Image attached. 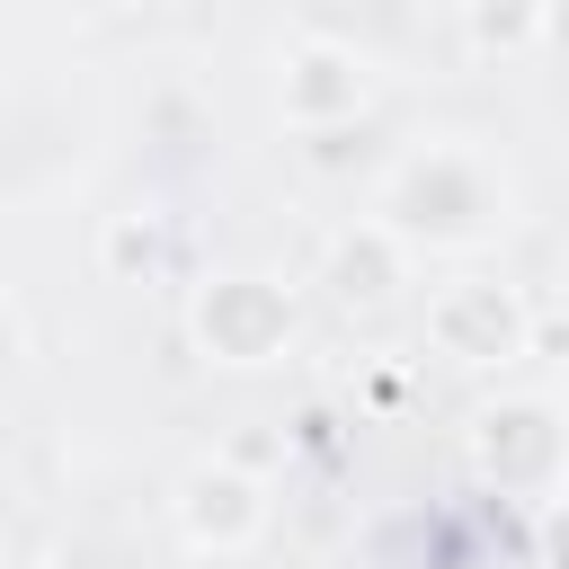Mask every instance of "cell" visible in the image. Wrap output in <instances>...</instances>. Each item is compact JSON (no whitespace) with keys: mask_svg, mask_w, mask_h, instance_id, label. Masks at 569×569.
<instances>
[{"mask_svg":"<svg viewBox=\"0 0 569 569\" xmlns=\"http://www.w3.org/2000/svg\"><path fill=\"white\" fill-rule=\"evenodd\" d=\"M427 347L462 373H498V365L533 356V302L498 276H445L427 293Z\"/></svg>","mask_w":569,"mask_h":569,"instance_id":"2","label":"cell"},{"mask_svg":"<svg viewBox=\"0 0 569 569\" xmlns=\"http://www.w3.org/2000/svg\"><path fill=\"white\" fill-rule=\"evenodd\" d=\"M178 533L196 542V551H249L258 533H267V516H276V498H267V480H249L240 462H187V480H178Z\"/></svg>","mask_w":569,"mask_h":569,"instance_id":"6","label":"cell"},{"mask_svg":"<svg viewBox=\"0 0 569 569\" xmlns=\"http://www.w3.org/2000/svg\"><path fill=\"white\" fill-rule=\"evenodd\" d=\"M409 267H418V249H409L382 213H373V222L329 231V249H320V284H329V302H338V311H382V302H400Z\"/></svg>","mask_w":569,"mask_h":569,"instance_id":"7","label":"cell"},{"mask_svg":"<svg viewBox=\"0 0 569 569\" xmlns=\"http://www.w3.org/2000/svg\"><path fill=\"white\" fill-rule=\"evenodd\" d=\"M462 453H471V480H489L498 498H542L569 462V427L551 400H498L471 418Z\"/></svg>","mask_w":569,"mask_h":569,"instance_id":"3","label":"cell"},{"mask_svg":"<svg viewBox=\"0 0 569 569\" xmlns=\"http://www.w3.org/2000/svg\"><path fill=\"white\" fill-rule=\"evenodd\" d=\"M382 222L409 249L436 258H480L507 222H516V187L480 142H418L391 178H382Z\"/></svg>","mask_w":569,"mask_h":569,"instance_id":"1","label":"cell"},{"mask_svg":"<svg viewBox=\"0 0 569 569\" xmlns=\"http://www.w3.org/2000/svg\"><path fill=\"white\" fill-rule=\"evenodd\" d=\"M187 329H196V347L213 365H240L249 373V365H276L293 347V293L276 276H204Z\"/></svg>","mask_w":569,"mask_h":569,"instance_id":"4","label":"cell"},{"mask_svg":"<svg viewBox=\"0 0 569 569\" xmlns=\"http://www.w3.org/2000/svg\"><path fill=\"white\" fill-rule=\"evenodd\" d=\"M551 560H560V569H569V507H560V516H551Z\"/></svg>","mask_w":569,"mask_h":569,"instance_id":"11","label":"cell"},{"mask_svg":"<svg viewBox=\"0 0 569 569\" xmlns=\"http://www.w3.org/2000/svg\"><path fill=\"white\" fill-rule=\"evenodd\" d=\"M18 356H27V329H18V311H9V302H0V382H9V373H18Z\"/></svg>","mask_w":569,"mask_h":569,"instance_id":"9","label":"cell"},{"mask_svg":"<svg viewBox=\"0 0 569 569\" xmlns=\"http://www.w3.org/2000/svg\"><path fill=\"white\" fill-rule=\"evenodd\" d=\"M276 107H284L293 133H338V124H356V116L373 107V71H365L356 44L302 36V44L284 53V71H276Z\"/></svg>","mask_w":569,"mask_h":569,"instance_id":"5","label":"cell"},{"mask_svg":"<svg viewBox=\"0 0 569 569\" xmlns=\"http://www.w3.org/2000/svg\"><path fill=\"white\" fill-rule=\"evenodd\" d=\"M462 36L471 53H525L542 44V0H462Z\"/></svg>","mask_w":569,"mask_h":569,"instance_id":"8","label":"cell"},{"mask_svg":"<svg viewBox=\"0 0 569 569\" xmlns=\"http://www.w3.org/2000/svg\"><path fill=\"white\" fill-rule=\"evenodd\" d=\"M542 36H551V44H569V0H542Z\"/></svg>","mask_w":569,"mask_h":569,"instance_id":"10","label":"cell"}]
</instances>
